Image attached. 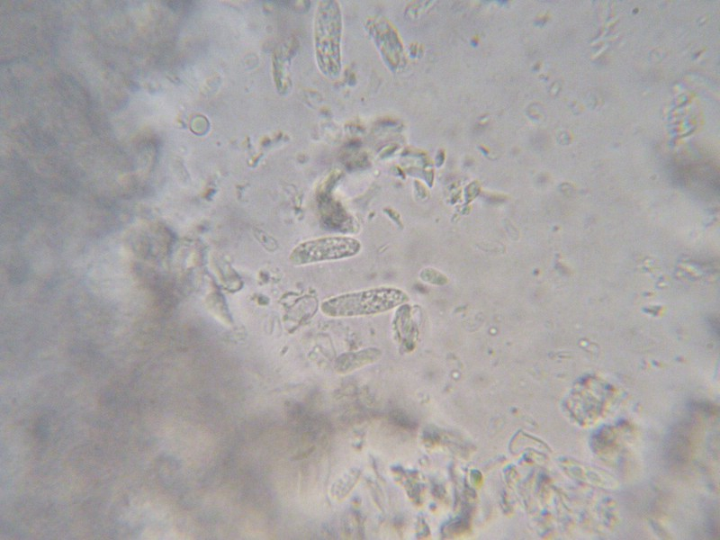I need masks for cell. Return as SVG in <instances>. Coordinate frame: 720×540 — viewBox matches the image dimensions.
Masks as SVG:
<instances>
[{"mask_svg": "<svg viewBox=\"0 0 720 540\" xmlns=\"http://www.w3.org/2000/svg\"><path fill=\"white\" fill-rule=\"evenodd\" d=\"M375 348H366L357 352L345 353L335 362V369L338 374H346L363 365L373 363L379 357Z\"/></svg>", "mask_w": 720, "mask_h": 540, "instance_id": "cell-4", "label": "cell"}, {"mask_svg": "<svg viewBox=\"0 0 720 540\" xmlns=\"http://www.w3.org/2000/svg\"><path fill=\"white\" fill-rule=\"evenodd\" d=\"M340 20L333 1H323L317 10L315 41L318 64L325 75H335L339 69Z\"/></svg>", "mask_w": 720, "mask_h": 540, "instance_id": "cell-2", "label": "cell"}, {"mask_svg": "<svg viewBox=\"0 0 720 540\" xmlns=\"http://www.w3.org/2000/svg\"><path fill=\"white\" fill-rule=\"evenodd\" d=\"M358 239L347 236H327L303 241L295 246L289 255L293 266L349 258L361 250Z\"/></svg>", "mask_w": 720, "mask_h": 540, "instance_id": "cell-3", "label": "cell"}, {"mask_svg": "<svg viewBox=\"0 0 720 540\" xmlns=\"http://www.w3.org/2000/svg\"><path fill=\"white\" fill-rule=\"evenodd\" d=\"M409 301L408 294L394 287H376L330 297L320 304L330 318L374 315L392 310Z\"/></svg>", "mask_w": 720, "mask_h": 540, "instance_id": "cell-1", "label": "cell"}]
</instances>
